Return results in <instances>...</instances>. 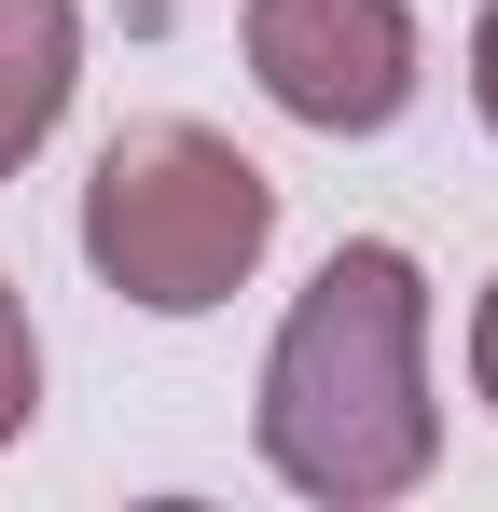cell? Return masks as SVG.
I'll use <instances>...</instances> for the list:
<instances>
[{"label":"cell","instance_id":"cell-5","mask_svg":"<svg viewBox=\"0 0 498 512\" xmlns=\"http://www.w3.org/2000/svg\"><path fill=\"white\" fill-rule=\"evenodd\" d=\"M42 416V333H28V291L0 277V443H28Z\"/></svg>","mask_w":498,"mask_h":512},{"label":"cell","instance_id":"cell-2","mask_svg":"<svg viewBox=\"0 0 498 512\" xmlns=\"http://www.w3.org/2000/svg\"><path fill=\"white\" fill-rule=\"evenodd\" d=\"M277 250V180L249 167L222 125L153 111V125H111V153L83 180V263L139 305V319H208L236 305Z\"/></svg>","mask_w":498,"mask_h":512},{"label":"cell","instance_id":"cell-1","mask_svg":"<svg viewBox=\"0 0 498 512\" xmlns=\"http://www.w3.org/2000/svg\"><path fill=\"white\" fill-rule=\"evenodd\" d=\"M249 429H263V471L319 512H374L429 485L443 402H429V277L402 236H346L291 291Z\"/></svg>","mask_w":498,"mask_h":512},{"label":"cell","instance_id":"cell-6","mask_svg":"<svg viewBox=\"0 0 498 512\" xmlns=\"http://www.w3.org/2000/svg\"><path fill=\"white\" fill-rule=\"evenodd\" d=\"M471 111H485V125H498V0H485V14H471Z\"/></svg>","mask_w":498,"mask_h":512},{"label":"cell","instance_id":"cell-7","mask_svg":"<svg viewBox=\"0 0 498 512\" xmlns=\"http://www.w3.org/2000/svg\"><path fill=\"white\" fill-rule=\"evenodd\" d=\"M471 388L498 402V277H485V305H471Z\"/></svg>","mask_w":498,"mask_h":512},{"label":"cell","instance_id":"cell-4","mask_svg":"<svg viewBox=\"0 0 498 512\" xmlns=\"http://www.w3.org/2000/svg\"><path fill=\"white\" fill-rule=\"evenodd\" d=\"M83 84V0H0V180L56 139Z\"/></svg>","mask_w":498,"mask_h":512},{"label":"cell","instance_id":"cell-3","mask_svg":"<svg viewBox=\"0 0 498 512\" xmlns=\"http://www.w3.org/2000/svg\"><path fill=\"white\" fill-rule=\"evenodd\" d=\"M249 84L319 139H374L415 111V14L402 0H249Z\"/></svg>","mask_w":498,"mask_h":512}]
</instances>
